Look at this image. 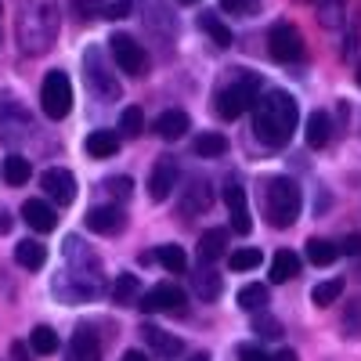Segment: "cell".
<instances>
[{"instance_id":"cell-4","label":"cell","mask_w":361,"mask_h":361,"mask_svg":"<svg viewBox=\"0 0 361 361\" xmlns=\"http://www.w3.org/2000/svg\"><path fill=\"white\" fill-rule=\"evenodd\" d=\"M40 109L47 119H66L73 109V83L62 69H51L40 87Z\"/></svg>"},{"instance_id":"cell-13","label":"cell","mask_w":361,"mask_h":361,"mask_svg":"<svg viewBox=\"0 0 361 361\" xmlns=\"http://www.w3.org/2000/svg\"><path fill=\"white\" fill-rule=\"evenodd\" d=\"M22 221L33 231H54L58 228V214L47 199H25L22 202Z\"/></svg>"},{"instance_id":"cell-30","label":"cell","mask_w":361,"mask_h":361,"mask_svg":"<svg viewBox=\"0 0 361 361\" xmlns=\"http://www.w3.org/2000/svg\"><path fill=\"white\" fill-rule=\"evenodd\" d=\"M137 289H141L137 275H119L116 286H112V300H116L119 307H130V304H134V296H137Z\"/></svg>"},{"instance_id":"cell-36","label":"cell","mask_w":361,"mask_h":361,"mask_svg":"<svg viewBox=\"0 0 361 361\" xmlns=\"http://www.w3.org/2000/svg\"><path fill=\"white\" fill-rule=\"evenodd\" d=\"M253 329H257V336H264V340H275V336H282V325H279L275 318H271V314H264V311H257Z\"/></svg>"},{"instance_id":"cell-17","label":"cell","mask_w":361,"mask_h":361,"mask_svg":"<svg viewBox=\"0 0 361 361\" xmlns=\"http://www.w3.org/2000/svg\"><path fill=\"white\" fill-rule=\"evenodd\" d=\"M192 152H195L199 159H221V156L228 152V137H224L221 130L195 134V141H192Z\"/></svg>"},{"instance_id":"cell-41","label":"cell","mask_w":361,"mask_h":361,"mask_svg":"<svg viewBox=\"0 0 361 361\" xmlns=\"http://www.w3.org/2000/svg\"><path fill=\"white\" fill-rule=\"evenodd\" d=\"M221 8L231 11V15H243L246 11V0H221Z\"/></svg>"},{"instance_id":"cell-12","label":"cell","mask_w":361,"mask_h":361,"mask_svg":"<svg viewBox=\"0 0 361 361\" xmlns=\"http://www.w3.org/2000/svg\"><path fill=\"white\" fill-rule=\"evenodd\" d=\"M173 185H177V163H173L170 156H163V159L152 166V173H148V195H152L156 202H163V199L173 192Z\"/></svg>"},{"instance_id":"cell-28","label":"cell","mask_w":361,"mask_h":361,"mask_svg":"<svg viewBox=\"0 0 361 361\" xmlns=\"http://www.w3.org/2000/svg\"><path fill=\"white\" fill-rule=\"evenodd\" d=\"M264 304H267V286L250 282V286L238 289V307L243 311H264Z\"/></svg>"},{"instance_id":"cell-40","label":"cell","mask_w":361,"mask_h":361,"mask_svg":"<svg viewBox=\"0 0 361 361\" xmlns=\"http://www.w3.org/2000/svg\"><path fill=\"white\" fill-rule=\"evenodd\" d=\"M340 250L350 253V257H361V235H347V243H343Z\"/></svg>"},{"instance_id":"cell-39","label":"cell","mask_w":361,"mask_h":361,"mask_svg":"<svg viewBox=\"0 0 361 361\" xmlns=\"http://www.w3.org/2000/svg\"><path fill=\"white\" fill-rule=\"evenodd\" d=\"M238 361H271V354H264L260 347H250V343H243V347H238Z\"/></svg>"},{"instance_id":"cell-6","label":"cell","mask_w":361,"mask_h":361,"mask_svg":"<svg viewBox=\"0 0 361 361\" xmlns=\"http://www.w3.org/2000/svg\"><path fill=\"white\" fill-rule=\"evenodd\" d=\"M109 51H112V58H116V66L123 69L127 76H145V69H148V54H145V47H141L134 37H127V33H112V37H109Z\"/></svg>"},{"instance_id":"cell-33","label":"cell","mask_w":361,"mask_h":361,"mask_svg":"<svg viewBox=\"0 0 361 361\" xmlns=\"http://www.w3.org/2000/svg\"><path fill=\"white\" fill-rule=\"evenodd\" d=\"M119 130H123L127 137H137V134L145 130V112H141L137 105L123 109V116H119Z\"/></svg>"},{"instance_id":"cell-8","label":"cell","mask_w":361,"mask_h":361,"mask_svg":"<svg viewBox=\"0 0 361 361\" xmlns=\"http://www.w3.org/2000/svg\"><path fill=\"white\" fill-rule=\"evenodd\" d=\"M40 188L47 192V199H51L54 206L76 202V177H73L69 170H62V166L44 170V173H40Z\"/></svg>"},{"instance_id":"cell-15","label":"cell","mask_w":361,"mask_h":361,"mask_svg":"<svg viewBox=\"0 0 361 361\" xmlns=\"http://www.w3.org/2000/svg\"><path fill=\"white\" fill-rule=\"evenodd\" d=\"M188 130H192V119H188V112H180V109H166L156 119V134L163 141H180Z\"/></svg>"},{"instance_id":"cell-22","label":"cell","mask_w":361,"mask_h":361,"mask_svg":"<svg viewBox=\"0 0 361 361\" xmlns=\"http://www.w3.org/2000/svg\"><path fill=\"white\" fill-rule=\"evenodd\" d=\"M300 275V257L293 253V250H279L275 253V260H271V282H293Z\"/></svg>"},{"instance_id":"cell-34","label":"cell","mask_w":361,"mask_h":361,"mask_svg":"<svg viewBox=\"0 0 361 361\" xmlns=\"http://www.w3.org/2000/svg\"><path fill=\"white\" fill-rule=\"evenodd\" d=\"M260 260H264L260 250H250V246H246V250H235V253L228 257V267H231V271H253V267H260Z\"/></svg>"},{"instance_id":"cell-26","label":"cell","mask_w":361,"mask_h":361,"mask_svg":"<svg viewBox=\"0 0 361 361\" xmlns=\"http://www.w3.org/2000/svg\"><path fill=\"white\" fill-rule=\"evenodd\" d=\"M199 29L214 40L217 47H231V29L217 18V15H199Z\"/></svg>"},{"instance_id":"cell-14","label":"cell","mask_w":361,"mask_h":361,"mask_svg":"<svg viewBox=\"0 0 361 361\" xmlns=\"http://www.w3.org/2000/svg\"><path fill=\"white\" fill-rule=\"evenodd\" d=\"M209 202H214V188H209L206 177H192L185 195H180V214H202V209H209Z\"/></svg>"},{"instance_id":"cell-16","label":"cell","mask_w":361,"mask_h":361,"mask_svg":"<svg viewBox=\"0 0 361 361\" xmlns=\"http://www.w3.org/2000/svg\"><path fill=\"white\" fill-rule=\"evenodd\" d=\"M69 361H102V340L90 329H76L69 343Z\"/></svg>"},{"instance_id":"cell-18","label":"cell","mask_w":361,"mask_h":361,"mask_svg":"<svg viewBox=\"0 0 361 361\" xmlns=\"http://www.w3.org/2000/svg\"><path fill=\"white\" fill-rule=\"evenodd\" d=\"M141 336H145L148 347H152L156 354H163V357H177L180 350H185V343H180L177 336H166L163 329H156V325H145V329H141Z\"/></svg>"},{"instance_id":"cell-7","label":"cell","mask_w":361,"mask_h":361,"mask_svg":"<svg viewBox=\"0 0 361 361\" xmlns=\"http://www.w3.org/2000/svg\"><path fill=\"white\" fill-rule=\"evenodd\" d=\"M83 69H87L90 90H94L98 98H109V102L119 98V83H116V76L102 66V51H98V47H90V51L83 54Z\"/></svg>"},{"instance_id":"cell-19","label":"cell","mask_w":361,"mask_h":361,"mask_svg":"<svg viewBox=\"0 0 361 361\" xmlns=\"http://www.w3.org/2000/svg\"><path fill=\"white\" fill-rule=\"evenodd\" d=\"M15 260L25 267V271H40L47 264V246H40L37 238H22L15 246Z\"/></svg>"},{"instance_id":"cell-10","label":"cell","mask_w":361,"mask_h":361,"mask_svg":"<svg viewBox=\"0 0 361 361\" xmlns=\"http://www.w3.org/2000/svg\"><path fill=\"white\" fill-rule=\"evenodd\" d=\"M185 300L188 296H185V289H180V286L159 282V286H152V289L141 296V311H148V314H156V311H177Z\"/></svg>"},{"instance_id":"cell-31","label":"cell","mask_w":361,"mask_h":361,"mask_svg":"<svg viewBox=\"0 0 361 361\" xmlns=\"http://www.w3.org/2000/svg\"><path fill=\"white\" fill-rule=\"evenodd\" d=\"M340 296H343V279H329V282H318V286H314V293H311V300H314L318 307H333Z\"/></svg>"},{"instance_id":"cell-42","label":"cell","mask_w":361,"mask_h":361,"mask_svg":"<svg viewBox=\"0 0 361 361\" xmlns=\"http://www.w3.org/2000/svg\"><path fill=\"white\" fill-rule=\"evenodd\" d=\"M11 357H15V361H29V347L15 340V343H11Z\"/></svg>"},{"instance_id":"cell-48","label":"cell","mask_w":361,"mask_h":361,"mask_svg":"<svg viewBox=\"0 0 361 361\" xmlns=\"http://www.w3.org/2000/svg\"><path fill=\"white\" fill-rule=\"evenodd\" d=\"M357 87H361V66H357Z\"/></svg>"},{"instance_id":"cell-32","label":"cell","mask_w":361,"mask_h":361,"mask_svg":"<svg viewBox=\"0 0 361 361\" xmlns=\"http://www.w3.org/2000/svg\"><path fill=\"white\" fill-rule=\"evenodd\" d=\"M29 347H33L37 354H54L58 350V333L51 325H37L33 336H29Z\"/></svg>"},{"instance_id":"cell-49","label":"cell","mask_w":361,"mask_h":361,"mask_svg":"<svg viewBox=\"0 0 361 361\" xmlns=\"http://www.w3.org/2000/svg\"><path fill=\"white\" fill-rule=\"evenodd\" d=\"M0 11H4V4H0Z\"/></svg>"},{"instance_id":"cell-29","label":"cell","mask_w":361,"mask_h":361,"mask_svg":"<svg viewBox=\"0 0 361 361\" xmlns=\"http://www.w3.org/2000/svg\"><path fill=\"white\" fill-rule=\"evenodd\" d=\"M29 177H33V166H29V159L25 156H8L4 159V180H8V185H25V180Z\"/></svg>"},{"instance_id":"cell-25","label":"cell","mask_w":361,"mask_h":361,"mask_svg":"<svg viewBox=\"0 0 361 361\" xmlns=\"http://www.w3.org/2000/svg\"><path fill=\"white\" fill-rule=\"evenodd\" d=\"M340 253H343V250H340L336 243H329V238H311V243H307V260H311L314 267H329Z\"/></svg>"},{"instance_id":"cell-44","label":"cell","mask_w":361,"mask_h":361,"mask_svg":"<svg viewBox=\"0 0 361 361\" xmlns=\"http://www.w3.org/2000/svg\"><path fill=\"white\" fill-rule=\"evenodd\" d=\"M11 231V214L8 209H0V235H8Z\"/></svg>"},{"instance_id":"cell-43","label":"cell","mask_w":361,"mask_h":361,"mask_svg":"<svg viewBox=\"0 0 361 361\" xmlns=\"http://www.w3.org/2000/svg\"><path fill=\"white\" fill-rule=\"evenodd\" d=\"M271 361H300V357H296V350L286 347V350H275V354H271Z\"/></svg>"},{"instance_id":"cell-24","label":"cell","mask_w":361,"mask_h":361,"mask_svg":"<svg viewBox=\"0 0 361 361\" xmlns=\"http://www.w3.org/2000/svg\"><path fill=\"white\" fill-rule=\"evenodd\" d=\"M307 145L311 148H325L329 145V134H333V123H329V112H311L307 116Z\"/></svg>"},{"instance_id":"cell-27","label":"cell","mask_w":361,"mask_h":361,"mask_svg":"<svg viewBox=\"0 0 361 361\" xmlns=\"http://www.w3.org/2000/svg\"><path fill=\"white\" fill-rule=\"evenodd\" d=\"M156 260H159V264H163L166 271H173V275H185V271H188V253L180 250V246H173V243L159 246Z\"/></svg>"},{"instance_id":"cell-20","label":"cell","mask_w":361,"mask_h":361,"mask_svg":"<svg viewBox=\"0 0 361 361\" xmlns=\"http://www.w3.org/2000/svg\"><path fill=\"white\" fill-rule=\"evenodd\" d=\"M192 293L199 300H206V304H209V300H217L221 296V275H217L214 267H199L195 275H192Z\"/></svg>"},{"instance_id":"cell-45","label":"cell","mask_w":361,"mask_h":361,"mask_svg":"<svg viewBox=\"0 0 361 361\" xmlns=\"http://www.w3.org/2000/svg\"><path fill=\"white\" fill-rule=\"evenodd\" d=\"M123 361H148V357H145L141 350H127V354H123Z\"/></svg>"},{"instance_id":"cell-38","label":"cell","mask_w":361,"mask_h":361,"mask_svg":"<svg viewBox=\"0 0 361 361\" xmlns=\"http://www.w3.org/2000/svg\"><path fill=\"white\" fill-rule=\"evenodd\" d=\"M130 8H134V0H112V4L102 8V15H105V18H127Z\"/></svg>"},{"instance_id":"cell-46","label":"cell","mask_w":361,"mask_h":361,"mask_svg":"<svg viewBox=\"0 0 361 361\" xmlns=\"http://www.w3.org/2000/svg\"><path fill=\"white\" fill-rule=\"evenodd\" d=\"M177 4H185V8H192V4H199V0H177Z\"/></svg>"},{"instance_id":"cell-35","label":"cell","mask_w":361,"mask_h":361,"mask_svg":"<svg viewBox=\"0 0 361 361\" xmlns=\"http://www.w3.org/2000/svg\"><path fill=\"white\" fill-rule=\"evenodd\" d=\"M105 188H109V195H112L116 206H119V202H127V199L134 195V180H130V177H109Z\"/></svg>"},{"instance_id":"cell-9","label":"cell","mask_w":361,"mask_h":361,"mask_svg":"<svg viewBox=\"0 0 361 361\" xmlns=\"http://www.w3.org/2000/svg\"><path fill=\"white\" fill-rule=\"evenodd\" d=\"M83 221H87V228L94 231V235H119V231L127 228V214H123V206H116V202L90 206Z\"/></svg>"},{"instance_id":"cell-21","label":"cell","mask_w":361,"mask_h":361,"mask_svg":"<svg viewBox=\"0 0 361 361\" xmlns=\"http://www.w3.org/2000/svg\"><path fill=\"white\" fill-rule=\"evenodd\" d=\"M83 148H87V156H94V159H109V156L119 152V137L112 130H94V134H87Z\"/></svg>"},{"instance_id":"cell-5","label":"cell","mask_w":361,"mask_h":361,"mask_svg":"<svg viewBox=\"0 0 361 361\" xmlns=\"http://www.w3.org/2000/svg\"><path fill=\"white\" fill-rule=\"evenodd\" d=\"M267 51L275 62H300L304 58V37H300V29L289 25V22H275L267 33Z\"/></svg>"},{"instance_id":"cell-2","label":"cell","mask_w":361,"mask_h":361,"mask_svg":"<svg viewBox=\"0 0 361 361\" xmlns=\"http://www.w3.org/2000/svg\"><path fill=\"white\" fill-rule=\"evenodd\" d=\"M300 209H304V192L293 177H267L264 180V214L275 228H293Z\"/></svg>"},{"instance_id":"cell-47","label":"cell","mask_w":361,"mask_h":361,"mask_svg":"<svg viewBox=\"0 0 361 361\" xmlns=\"http://www.w3.org/2000/svg\"><path fill=\"white\" fill-rule=\"evenodd\" d=\"M192 361H209V357L206 354H192Z\"/></svg>"},{"instance_id":"cell-11","label":"cell","mask_w":361,"mask_h":361,"mask_svg":"<svg viewBox=\"0 0 361 361\" xmlns=\"http://www.w3.org/2000/svg\"><path fill=\"white\" fill-rule=\"evenodd\" d=\"M224 202H228V214H231V231L235 235H250L253 217H250V202H246V188L243 185H224Z\"/></svg>"},{"instance_id":"cell-23","label":"cell","mask_w":361,"mask_h":361,"mask_svg":"<svg viewBox=\"0 0 361 361\" xmlns=\"http://www.w3.org/2000/svg\"><path fill=\"white\" fill-rule=\"evenodd\" d=\"M224 250H228V231H221V228L202 231V238H199V260L202 264H214Z\"/></svg>"},{"instance_id":"cell-1","label":"cell","mask_w":361,"mask_h":361,"mask_svg":"<svg viewBox=\"0 0 361 361\" xmlns=\"http://www.w3.org/2000/svg\"><path fill=\"white\" fill-rule=\"evenodd\" d=\"M296 123H300V109H296V102L286 94V90H271V94H264L253 105V134L267 148L289 145Z\"/></svg>"},{"instance_id":"cell-3","label":"cell","mask_w":361,"mask_h":361,"mask_svg":"<svg viewBox=\"0 0 361 361\" xmlns=\"http://www.w3.org/2000/svg\"><path fill=\"white\" fill-rule=\"evenodd\" d=\"M257 87H260V76H243L238 83L217 90V102H214L217 116L221 119H238L246 109H253L257 105Z\"/></svg>"},{"instance_id":"cell-37","label":"cell","mask_w":361,"mask_h":361,"mask_svg":"<svg viewBox=\"0 0 361 361\" xmlns=\"http://www.w3.org/2000/svg\"><path fill=\"white\" fill-rule=\"evenodd\" d=\"M343 325H347V336H361V296H357L354 304L347 307V314H343Z\"/></svg>"}]
</instances>
